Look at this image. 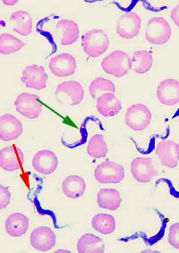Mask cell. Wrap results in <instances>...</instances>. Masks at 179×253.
Returning <instances> with one entry per match:
<instances>
[{"label": "cell", "instance_id": "f546056e", "mask_svg": "<svg viewBox=\"0 0 179 253\" xmlns=\"http://www.w3.org/2000/svg\"><path fill=\"white\" fill-rule=\"evenodd\" d=\"M168 241L173 248L179 250V223H176L170 226Z\"/></svg>", "mask_w": 179, "mask_h": 253}, {"label": "cell", "instance_id": "7402d4cb", "mask_svg": "<svg viewBox=\"0 0 179 253\" xmlns=\"http://www.w3.org/2000/svg\"><path fill=\"white\" fill-rule=\"evenodd\" d=\"M97 202L99 208L108 211H117L122 199L120 193L115 189H101L97 195Z\"/></svg>", "mask_w": 179, "mask_h": 253}, {"label": "cell", "instance_id": "6da1fadb", "mask_svg": "<svg viewBox=\"0 0 179 253\" xmlns=\"http://www.w3.org/2000/svg\"><path fill=\"white\" fill-rule=\"evenodd\" d=\"M101 66L106 74L123 77L132 69V57L126 52L116 50L104 58Z\"/></svg>", "mask_w": 179, "mask_h": 253}, {"label": "cell", "instance_id": "e0dca14e", "mask_svg": "<svg viewBox=\"0 0 179 253\" xmlns=\"http://www.w3.org/2000/svg\"><path fill=\"white\" fill-rule=\"evenodd\" d=\"M24 154L14 146L5 147L0 151V167L2 169L14 172L24 164Z\"/></svg>", "mask_w": 179, "mask_h": 253}, {"label": "cell", "instance_id": "1f68e13d", "mask_svg": "<svg viewBox=\"0 0 179 253\" xmlns=\"http://www.w3.org/2000/svg\"><path fill=\"white\" fill-rule=\"evenodd\" d=\"M171 18L177 26L179 27V4L176 5L171 12Z\"/></svg>", "mask_w": 179, "mask_h": 253}, {"label": "cell", "instance_id": "4dcf8cb0", "mask_svg": "<svg viewBox=\"0 0 179 253\" xmlns=\"http://www.w3.org/2000/svg\"><path fill=\"white\" fill-rule=\"evenodd\" d=\"M10 201H11V193L8 188L0 185V210H4L8 206Z\"/></svg>", "mask_w": 179, "mask_h": 253}, {"label": "cell", "instance_id": "44dd1931", "mask_svg": "<svg viewBox=\"0 0 179 253\" xmlns=\"http://www.w3.org/2000/svg\"><path fill=\"white\" fill-rule=\"evenodd\" d=\"M10 21L12 23V30L20 35L27 36L33 32V19L26 11H16L11 14Z\"/></svg>", "mask_w": 179, "mask_h": 253}, {"label": "cell", "instance_id": "4fadbf2b", "mask_svg": "<svg viewBox=\"0 0 179 253\" xmlns=\"http://www.w3.org/2000/svg\"><path fill=\"white\" fill-rule=\"evenodd\" d=\"M156 153L162 166L173 169L179 165V145L174 141H160L156 148Z\"/></svg>", "mask_w": 179, "mask_h": 253}, {"label": "cell", "instance_id": "52a82bcc", "mask_svg": "<svg viewBox=\"0 0 179 253\" xmlns=\"http://www.w3.org/2000/svg\"><path fill=\"white\" fill-rule=\"evenodd\" d=\"M95 179L100 183H118L125 177V169L121 165L105 161L95 169Z\"/></svg>", "mask_w": 179, "mask_h": 253}, {"label": "cell", "instance_id": "9a60e30c", "mask_svg": "<svg viewBox=\"0 0 179 253\" xmlns=\"http://www.w3.org/2000/svg\"><path fill=\"white\" fill-rule=\"evenodd\" d=\"M57 157L50 150H41L33 157V169L38 173L43 174H51L52 173H54L57 169Z\"/></svg>", "mask_w": 179, "mask_h": 253}, {"label": "cell", "instance_id": "f1b7e54d", "mask_svg": "<svg viewBox=\"0 0 179 253\" xmlns=\"http://www.w3.org/2000/svg\"><path fill=\"white\" fill-rule=\"evenodd\" d=\"M87 152L93 159H103L108 153V147L103 136L94 134L90 138L87 147Z\"/></svg>", "mask_w": 179, "mask_h": 253}, {"label": "cell", "instance_id": "5b68a950", "mask_svg": "<svg viewBox=\"0 0 179 253\" xmlns=\"http://www.w3.org/2000/svg\"><path fill=\"white\" fill-rule=\"evenodd\" d=\"M151 110L142 104H134L126 113V124L134 131H142L151 124Z\"/></svg>", "mask_w": 179, "mask_h": 253}, {"label": "cell", "instance_id": "5bb4252c", "mask_svg": "<svg viewBox=\"0 0 179 253\" xmlns=\"http://www.w3.org/2000/svg\"><path fill=\"white\" fill-rule=\"evenodd\" d=\"M23 132V125L13 115L5 114L0 117V139L3 141L15 140Z\"/></svg>", "mask_w": 179, "mask_h": 253}, {"label": "cell", "instance_id": "ba28073f", "mask_svg": "<svg viewBox=\"0 0 179 253\" xmlns=\"http://www.w3.org/2000/svg\"><path fill=\"white\" fill-rule=\"evenodd\" d=\"M48 66L52 74L60 78L74 75L76 70L75 57L67 53H62L54 56L50 59Z\"/></svg>", "mask_w": 179, "mask_h": 253}, {"label": "cell", "instance_id": "ac0fdd59", "mask_svg": "<svg viewBox=\"0 0 179 253\" xmlns=\"http://www.w3.org/2000/svg\"><path fill=\"white\" fill-rule=\"evenodd\" d=\"M56 33L60 40L61 45L69 46L76 42L79 38L80 30L76 22L69 19H63L57 23Z\"/></svg>", "mask_w": 179, "mask_h": 253}, {"label": "cell", "instance_id": "7a4b0ae2", "mask_svg": "<svg viewBox=\"0 0 179 253\" xmlns=\"http://www.w3.org/2000/svg\"><path fill=\"white\" fill-rule=\"evenodd\" d=\"M109 45L108 34L102 30H90L82 37L83 49L90 57H98L102 55L108 49Z\"/></svg>", "mask_w": 179, "mask_h": 253}, {"label": "cell", "instance_id": "484cf974", "mask_svg": "<svg viewBox=\"0 0 179 253\" xmlns=\"http://www.w3.org/2000/svg\"><path fill=\"white\" fill-rule=\"evenodd\" d=\"M91 225L102 235H110L116 229V220L109 214H97L91 220Z\"/></svg>", "mask_w": 179, "mask_h": 253}, {"label": "cell", "instance_id": "83f0119b", "mask_svg": "<svg viewBox=\"0 0 179 253\" xmlns=\"http://www.w3.org/2000/svg\"><path fill=\"white\" fill-rule=\"evenodd\" d=\"M24 46V42L9 33H2L0 35V53L2 55H9L19 51Z\"/></svg>", "mask_w": 179, "mask_h": 253}, {"label": "cell", "instance_id": "277c9868", "mask_svg": "<svg viewBox=\"0 0 179 253\" xmlns=\"http://www.w3.org/2000/svg\"><path fill=\"white\" fill-rule=\"evenodd\" d=\"M171 27L162 17H152L149 20L145 31L147 41L154 45H162L170 41Z\"/></svg>", "mask_w": 179, "mask_h": 253}, {"label": "cell", "instance_id": "2e32d148", "mask_svg": "<svg viewBox=\"0 0 179 253\" xmlns=\"http://www.w3.org/2000/svg\"><path fill=\"white\" fill-rule=\"evenodd\" d=\"M157 97L166 106H174L179 102V82L173 79L162 81L157 89Z\"/></svg>", "mask_w": 179, "mask_h": 253}, {"label": "cell", "instance_id": "cb8c5ba5", "mask_svg": "<svg viewBox=\"0 0 179 253\" xmlns=\"http://www.w3.org/2000/svg\"><path fill=\"white\" fill-rule=\"evenodd\" d=\"M77 252L80 253H103V241L92 234L84 235L77 242Z\"/></svg>", "mask_w": 179, "mask_h": 253}, {"label": "cell", "instance_id": "7c38bea8", "mask_svg": "<svg viewBox=\"0 0 179 253\" xmlns=\"http://www.w3.org/2000/svg\"><path fill=\"white\" fill-rule=\"evenodd\" d=\"M31 244L33 248L40 252H48L56 244V235L50 228L39 226L31 234Z\"/></svg>", "mask_w": 179, "mask_h": 253}, {"label": "cell", "instance_id": "d6a6232c", "mask_svg": "<svg viewBox=\"0 0 179 253\" xmlns=\"http://www.w3.org/2000/svg\"><path fill=\"white\" fill-rule=\"evenodd\" d=\"M2 2H3V4H5V5H11V6H12V5H16L18 1H17V0H3Z\"/></svg>", "mask_w": 179, "mask_h": 253}, {"label": "cell", "instance_id": "9c48e42d", "mask_svg": "<svg viewBox=\"0 0 179 253\" xmlns=\"http://www.w3.org/2000/svg\"><path fill=\"white\" fill-rule=\"evenodd\" d=\"M141 28V19L135 13H126L118 19L117 33L120 37L131 40L136 37Z\"/></svg>", "mask_w": 179, "mask_h": 253}, {"label": "cell", "instance_id": "d6986e66", "mask_svg": "<svg viewBox=\"0 0 179 253\" xmlns=\"http://www.w3.org/2000/svg\"><path fill=\"white\" fill-rule=\"evenodd\" d=\"M29 221L28 217L22 213H12L5 221L6 234L11 237H20L25 235L28 230Z\"/></svg>", "mask_w": 179, "mask_h": 253}, {"label": "cell", "instance_id": "d4e9b609", "mask_svg": "<svg viewBox=\"0 0 179 253\" xmlns=\"http://www.w3.org/2000/svg\"><path fill=\"white\" fill-rule=\"evenodd\" d=\"M153 65V56L151 52L139 50L132 57V69L136 74H145L151 70Z\"/></svg>", "mask_w": 179, "mask_h": 253}, {"label": "cell", "instance_id": "836d02e7", "mask_svg": "<svg viewBox=\"0 0 179 253\" xmlns=\"http://www.w3.org/2000/svg\"><path fill=\"white\" fill-rule=\"evenodd\" d=\"M56 253H69L70 252L69 251H65V250H59V251H57Z\"/></svg>", "mask_w": 179, "mask_h": 253}, {"label": "cell", "instance_id": "3957f363", "mask_svg": "<svg viewBox=\"0 0 179 253\" xmlns=\"http://www.w3.org/2000/svg\"><path fill=\"white\" fill-rule=\"evenodd\" d=\"M84 96V88L76 81L64 82L56 89V99L64 106H76L83 101Z\"/></svg>", "mask_w": 179, "mask_h": 253}, {"label": "cell", "instance_id": "4316f807", "mask_svg": "<svg viewBox=\"0 0 179 253\" xmlns=\"http://www.w3.org/2000/svg\"><path fill=\"white\" fill-rule=\"evenodd\" d=\"M89 91L91 98L99 99L103 94L114 93V91H116V87L111 81L98 77L90 84Z\"/></svg>", "mask_w": 179, "mask_h": 253}, {"label": "cell", "instance_id": "8fae6325", "mask_svg": "<svg viewBox=\"0 0 179 253\" xmlns=\"http://www.w3.org/2000/svg\"><path fill=\"white\" fill-rule=\"evenodd\" d=\"M21 80L27 88L43 89L47 85V75L43 66L33 65L24 69Z\"/></svg>", "mask_w": 179, "mask_h": 253}, {"label": "cell", "instance_id": "ffe728a7", "mask_svg": "<svg viewBox=\"0 0 179 253\" xmlns=\"http://www.w3.org/2000/svg\"><path fill=\"white\" fill-rule=\"evenodd\" d=\"M122 108L121 102L114 93L103 94L97 99V109L106 118L117 116Z\"/></svg>", "mask_w": 179, "mask_h": 253}, {"label": "cell", "instance_id": "30bf717a", "mask_svg": "<svg viewBox=\"0 0 179 253\" xmlns=\"http://www.w3.org/2000/svg\"><path fill=\"white\" fill-rule=\"evenodd\" d=\"M131 172L139 183H149L157 175L153 160L148 158H136L133 160Z\"/></svg>", "mask_w": 179, "mask_h": 253}, {"label": "cell", "instance_id": "603a6c76", "mask_svg": "<svg viewBox=\"0 0 179 253\" xmlns=\"http://www.w3.org/2000/svg\"><path fill=\"white\" fill-rule=\"evenodd\" d=\"M86 183L85 180L78 175H70L62 183V190L66 197L78 199L85 194Z\"/></svg>", "mask_w": 179, "mask_h": 253}, {"label": "cell", "instance_id": "8992f818", "mask_svg": "<svg viewBox=\"0 0 179 253\" xmlns=\"http://www.w3.org/2000/svg\"><path fill=\"white\" fill-rule=\"evenodd\" d=\"M14 106L17 112L30 119L38 118L43 110V105L38 96L27 92L20 94L14 101Z\"/></svg>", "mask_w": 179, "mask_h": 253}]
</instances>
